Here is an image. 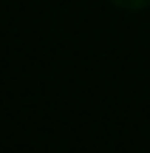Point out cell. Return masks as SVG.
Segmentation results:
<instances>
[{"mask_svg": "<svg viewBox=\"0 0 150 153\" xmlns=\"http://www.w3.org/2000/svg\"><path fill=\"white\" fill-rule=\"evenodd\" d=\"M113 3H119V6H125V9H139V6H145L147 0H113Z\"/></svg>", "mask_w": 150, "mask_h": 153, "instance_id": "6da1fadb", "label": "cell"}]
</instances>
